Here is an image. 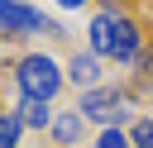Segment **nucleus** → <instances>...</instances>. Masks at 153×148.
<instances>
[{"instance_id": "obj_1", "label": "nucleus", "mask_w": 153, "mask_h": 148, "mask_svg": "<svg viewBox=\"0 0 153 148\" xmlns=\"http://www.w3.org/2000/svg\"><path fill=\"white\" fill-rule=\"evenodd\" d=\"M86 33H91V53H96V57H115V62H134V57H139V43H143L139 24H134L115 0L96 10V19H91Z\"/></svg>"}, {"instance_id": "obj_2", "label": "nucleus", "mask_w": 153, "mask_h": 148, "mask_svg": "<svg viewBox=\"0 0 153 148\" xmlns=\"http://www.w3.org/2000/svg\"><path fill=\"white\" fill-rule=\"evenodd\" d=\"M14 81H19L24 100H53L57 86H62V72H57V62H53L48 53H29V57L19 62Z\"/></svg>"}, {"instance_id": "obj_3", "label": "nucleus", "mask_w": 153, "mask_h": 148, "mask_svg": "<svg viewBox=\"0 0 153 148\" xmlns=\"http://www.w3.org/2000/svg\"><path fill=\"white\" fill-rule=\"evenodd\" d=\"M129 95L124 91H105V86H96V91H86L81 95V105H76V115L81 119H100L105 129H120V119H129Z\"/></svg>"}, {"instance_id": "obj_4", "label": "nucleus", "mask_w": 153, "mask_h": 148, "mask_svg": "<svg viewBox=\"0 0 153 148\" xmlns=\"http://www.w3.org/2000/svg\"><path fill=\"white\" fill-rule=\"evenodd\" d=\"M0 29L10 33V38H29V33H62L53 19H43V10H33V5H19V0H0Z\"/></svg>"}, {"instance_id": "obj_5", "label": "nucleus", "mask_w": 153, "mask_h": 148, "mask_svg": "<svg viewBox=\"0 0 153 148\" xmlns=\"http://www.w3.org/2000/svg\"><path fill=\"white\" fill-rule=\"evenodd\" d=\"M67 81L81 86V91H96V81H100V57H96V53H72V62H67Z\"/></svg>"}, {"instance_id": "obj_6", "label": "nucleus", "mask_w": 153, "mask_h": 148, "mask_svg": "<svg viewBox=\"0 0 153 148\" xmlns=\"http://www.w3.org/2000/svg\"><path fill=\"white\" fill-rule=\"evenodd\" d=\"M53 138H57V148H72L76 138H81V129H86V119L76 115V110H62V115H53Z\"/></svg>"}, {"instance_id": "obj_7", "label": "nucleus", "mask_w": 153, "mask_h": 148, "mask_svg": "<svg viewBox=\"0 0 153 148\" xmlns=\"http://www.w3.org/2000/svg\"><path fill=\"white\" fill-rule=\"evenodd\" d=\"M19 124H29V129H48V124H53L48 100H24V105H19Z\"/></svg>"}, {"instance_id": "obj_8", "label": "nucleus", "mask_w": 153, "mask_h": 148, "mask_svg": "<svg viewBox=\"0 0 153 148\" xmlns=\"http://www.w3.org/2000/svg\"><path fill=\"white\" fill-rule=\"evenodd\" d=\"M19 115L14 110H0V148H19Z\"/></svg>"}, {"instance_id": "obj_9", "label": "nucleus", "mask_w": 153, "mask_h": 148, "mask_svg": "<svg viewBox=\"0 0 153 148\" xmlns=\"http://www.w3.org/2000/svg\"><path fill=\"white\" fill-rule=\"evenodd\" d=\"M96 148H134V143H129V134H124V129H105V134L96 138Z\"/></svg>"}, {"instance_id": "obj_10", "label": "nucleus", "mask_w": 153, "mask_h": 148, "mask_svg": "<svg viewBox=\"0 0 153 148\" xmlns=\"http://www.w3.org/2000/svg\"><path fill=\"white\" fill-rule=\"evenodd\" d=\"M129 143H134V148H153V119H139L134 134H129Z\"/></svg>"}, {"instance_id": "obj_11", "label": "nucleus", "mask_w": 153, "mask_h": 148, "mask_svg": "<svg viewBox=\"0 0 153 148\" xmlns=\"http://www.w3.org/2000/svg\"><path fill=\"white\" fill-rule=\"evenodd\" d=\"M57 5H62V10H81L86 0H57Z\"/></svg>"}]
</instances>
